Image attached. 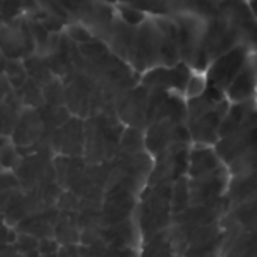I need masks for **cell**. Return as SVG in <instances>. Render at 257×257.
I'll use <instances>...</instances> for the list:
<instances>
[{
  "instance_id": "cell-13",
  "label": "cell",
  "mask_w": 257,
  "mask_h": 257,
  "mask_svg": "<svg viewBox=\"0 0 257 257\" xmlns=\"http://www.w3.org/2000/svg\"><path fill=\"white\" fill-rule=\"evenodd\" d=\"M208 86V81H206V77H202V75H191L188 84H187V89H185V99H190V98H196L199 95H202L205 92Z\"/></svg>"
},
{
  "instance_id": "cell-6",
  "label": "cell",
  "mask_w": 257,
  "mask_h": 257,
  "mask_svg": "<svg viewBox=\"0 0 257 257\" xmlns=\"http://www.w3.org/2000/svg\"><path fill=\"white\" fill-rule=\"evenodd\" d=\"M229 105H230V101L226 98L211 111L205 113L203 116L194 120L187 122L191 142L194 145L215 146V143L220 140V125L229 110Z\"/></svg>"
},
{
  "instance_id": "cell-1",
  "label": "cell",
  "mask_w": 257,
  "mask_h": 257,
  "mask_svg": "<svg viewBox=\"0 0 257 257\" xmlns=\"http://www.w3.org/2000/svg\"><path fill=\"white\" fill-rule=\"evenodd\" d=\"M163 36L158 17H146L137 26L136 47L131 63L136 72H146L155 66H163Z\"/></svg>"
},
{
  "instance_id": "cell-2",
  "label": "cell",
  "mask_w": 257,
  "mask_h": 257,
  "mask_svg": "<svg viewBox=\"0 0 257 257\" xmlns=\"http://www.w3.org/2000/svg\"><path fill=\"white\" fill-rule=\"evenodd\" d=\"M188 143H175L158 155H155V166L149 173V185L173 184L188 172Z\"/></svg>"
},
{
  "instance_id": "cell-12",
  "label": "cell",
  "mask_w": 257,
  "mask_h": 257,
  "mask_svg": "<svg viewBox=\"0 0 257 257\" xmlns=\"http://www.w3.org/2000/svg\"><path fill=\"white\" fill-rule=\"evenodd\" d=\"M117 9H119L120 20L125 21L130 26H139L146 18V15L140 9H137V8H134L131 5H126V3H120Z\"/></svg>"
},
{
  "instance_id": "cell-10",
  "label": "cell",
  "mask_w": 257,
  "mask_h": 257,
  "mask_svg": "<svg viewBox=\"0 0 257 257\" xmlns=\"http://www.w3.org/2000/svg\"><path fill=\"white\" fill-rule=\"evenodd\" d=\"M224 163L215 152L214 146H205V145H194L190 149L188 155V178L196 179L205 175H209L220 167H223Z\"/></svg>"
},
{
  "instance_id": "cell-9",
  "label": "cell",
  "mask_w": 257,
  "mask_h": 257,
  "mask_svg": "<svg viewBox=\"0 0 257 257\" xmlns=\"http://www.w3.org/2000/svg\"><path fill=\"white\" fill-rule=\"evenodd\" d=\"M230 102H241L257 98V53H251L242 71L235 77L226 90Z\"/></svg>"
},
{
  "instance_id": "cell-5",
  "label": "cell",
  "mask_w": 257,
  "mask_h": 257,
  "mask_svg": "<svg viewBox=\"0 0 257 257\" xmlns=\"http://www.w3.org/2000/svg\"><path fill=\"white\" fill-rule=\"evenodd\" d=\"M229 181H230V173L226 166L220 167L218 170L209 175H205L196 179L188 178L190 206L209 203V202L224 197L227 187H229Z\"/></svg>"
},
{
  "instance_id": "cell-4",
  "label": "cell",
  "mask_w": 257,
  "mask_h": 257,
  "mask_svg": "<svg viewBox=\"0 0 257 257\" xmlns=\"http://www.w3.org/2000/svg\"><path fill=\"white\" fill-rule=\"evenodd\" d=\"M191 136L187 123H178L170 119H161L149 123L145 133V146L148 154L158 155L175 143H190Z\"/></svg>"
},
{
  "instance_id": "cell-11",
  "label": "cell",
  "mask_w": 257,
  "mask_h": 257,
  "mask_svg": "<svg viewBox=\"0 0 257 257\" xmlns=\"http://www.w3.org/2000/svg\"><path fill=\"white\" fill-rule=\"evenodd\" d=\"M224 197L227 200L229 209L257 197V170L230 176Z\"/></svg>"
},
{
  "instance_id": "cell-7",
  "label": "cell",
  "mask_w": 257,
  "mask_h": 257,
  "mask_svg": "<svg viewBox=\"0 0 257 257\" xmlns=\"http://www.w3.org/2000/svg\"><path fill=\"white\" fill-rule=\"evenodd\" d=\"M148 99H149V92L142 84L126 90L117 101L119 119L128 126L139 128V130L146 128Z\"/></svg>"
},
{
  "instance_id": "cell-14",
  "label": "cell",
  "mask_w": 257,
  "mask_h": 257,
  "mask_svg": "<svg viewBox=\"0 0 257 257\" xmlns=\"http://www.w3.org/2000/svg\"><path fill=\"white\" fill-rule=\"evenodd\" d=\"M71 36H72V38H75V39H78V41H80V42H83V44H86V42H90V41H92L90 33H89L86 29H83L81 26L74 27V29L71 30Z\"/></svg>"
},
{
  "instance_id": "cell-8",
  "label": "cell",
  "mask_w": 257,
  "mask_h": 257,
  "mask_svg": "<svg viewBox=\"0 0 257 257\" xmlns=\"http://www.w3.org/2000/svg\"><path fill=\"white\" fill-rule=\"evenodd\" d=\"M257 125V98L230 102L226 116L220 125V139L230 136L236 131L247 130Z\"/></svg>"
},
{
  "instance_id": "cell-3",
  "label": "cell",
  "mask_w": 257,
  "mask_h": 257,
  "mask_svg": "<svg viewBox=\"0 0 257 257\" xmlns=\"http://www.w3.org/2000/svg\"><path fill=\"white\" fill-rule=\"evenodd\" d=\"M253 51H250L245 45H236L232 50L223 53L217 59H214L206 68V81L208 84L223 90L226 93L230 83L235 77L242 71L245 63L248 62Z\"/></svg>"
}]
</instances>
